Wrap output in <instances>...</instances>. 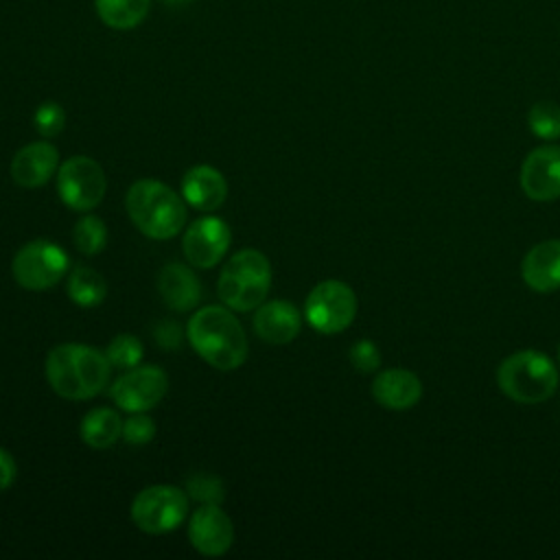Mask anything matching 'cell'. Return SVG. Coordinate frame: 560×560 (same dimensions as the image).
<instances>
[{"mask_svg": "<svg viewBox=\"0 0 560 560\" xmlns=\"http://www.w3.org/2000/svg\"><path fill=\"white\" fill-rule=\"evenodd\" d=\"M155 339L162 348L166 350H175L182 341V328L175 322H160L155 326Z\"/></svg>", "mask_w": 560, "mask_h": 560, "instance_id": "f546056e", "label": "cell"}, {"mask_svg": "<svg viewBox=\"0 0 560 560\" xmlns=\"http://www.w3.org/2000/svg\"><path fill=\"white\" fill-rule=\"evenodd\" d=\"M252 324H254L256 335L262 341L282 346L298 337V332L302 328V315L291 302L271 300V302H262L256 308Z\"/></svg>", "mask_w": 560, "mask_h": 560, "instance_id": "9a60e30c", "label": "cell"}, {"mask_svg": "<svg viewBox=\"0 0 560 560\" xmlns=\"http://www.w3.org/2000/svg\"><path fill=\"white\" fill-rule=\"evenodd\" d=\"M125 206L136 228L155 241L173 238L186 223L184 199L158 179H138L131 184Z\"/></svg>", "mask_w": 560, "mask_h": 560, "instance_id": "3957f363", "label": "cell"}, {"mask_svg": "<svg viewBox=\"0 0 560 560\" xmlns=\"http://www.w3.org/2000/svg\"><path fill=\"white\" fill-rule=\"evenodd\" d=\"M105 354H107V359H109V363H112L114 368L129 370V368H136V365L140 363L144 350H142V343H140L138 337L122 332V335H116V337L107 343Z\"/></svg>", "mask_w": 560, "mask_h": 560, "instance_id": "d4e9b609", "label": "cell"}, {"mask_svg": "<svg viewBox=\"0 0 560 560\" xmlns=\"http://www.w3.org/2000/svg\"><path fill=\"white\" fill-rule=\"evenodd\" d=\"M168 389V376L158 365H136L118 376L109 389L114 402L131 413L155 407Z\"/></svg>", "mask_w": 560, "mask_h": 560, "instance_id": "30bf717a", "label": "cell"}, {"mask_svg": "<svg viewBox=\"0 0 560 560\" xmlns=\"http://www.w3.org/2000/svg\"><path fill=\"white\" fill-rule=\"evenodd\" d=\"M151 0H94L101 22L116 31H129L149 15Z\"/></svg>", "mask_w": 560, "mask_h": 560, "instance_id": "44dd1931", "label": "cell"}, {"mask_svg": "<svg viewBox=\"0 0 560 560\" xmlns=\"http://www.w3.org/2000/svg\"><path fill=\"white\" fill-rule=\"evenodd\" d=\"M192 350L217 370H236L247 359V337L241 322L223 306L199 308L186 326Z\"/></svg>", "mask_w": 560, "mask_h": 560, "instance_id": "7a4b0ae2", "label": "cell"}, {"mask_svg": "<svg viewBox=\"0 0 560 560\" xmlns=\"http://www.w3.org/2000/svg\"><path fill=\"white\" fill-rule=\"evenodd\" d=\"M68 254L52 241H31L18 249L13 258V278L20 287L44 291L55 287L68 271Z\"/></svg>", "mask_w": 560, "mask_h": 560, "instance_id": "52a82bcc", "label": "cell"}, {"mask_svg": "<svg viewBox=\"0 0 560 560\" xmlns=\"http://www.w3.org/2000/svg\"><path fill=\"white\" fill-rule=\"evenodd\" d=\"M521 276L534 291L549 293L560 289V238L534 245L521 262Z\"/></svg>", "mask_w": 560, "mask_h": 560, "instance_id": "2e32d148", "label": "cell"}, {"mask_svg": "<svg viewBox=\"0 0 560 560\" xmlns=\"http://www.w3.org/2000/svg\"><path fill=\"white\" fill-rule=\"evenodd\" d=\"M271 287V265L258 249L236 252L221 269L217 291L225 306L238 313L258 308Z\"/></svg>", "mask_w": 560, "mask_h": 560, "instance_id": "277c9868", "label": "cell"}, {"mask_svg": "<svg viewBox=\"0 0 560 560\" xmlns=\"http://www.w3.org/2000/svg\"><path fill=\"white\" fill-rule=\"evenodd\" d=\"M107 182L101 164L88 155L68 158L57 171L59 199L77 212L96 208L105 195Z\"/></svg>", "mask_w": 560, "mask_h": 560, "instance_id": "9c48e42d", "label": "cell"}, {"mask_svg": "<svg viewBox=\"0 0 560 560\" xmlns=\"http://www.w3.org/2000/svg\"><path fill=\"white\" fill-rule=\"evenodd\" d=\"M15 475H18L15 459L11 457L9 451L0 448V492L7 490L15 481Z\"/></svg>", "mask_w": 560, "mask_h": 560, "instance_id": "4dcf8cb0", "label": "cell"}, {"mask_svg": "<svg viewBox=\"0 0 560 560\" xmlns=\"http://www.w3.org/2000/svg\"><path fill=\"white\" fill-rule=\"evenodd\" d=\"M186 490L199 503H221L223 497H225L223 481L214 475H208V472L192 475L186 483Z\"/></svg>", "mask_w": 560, "mask_h": 560, "instance_id": "484cf974", "label": "cell"}, {"mask_svg": "<svg viewBox=\"0 0 560 560\" xmlns=\"http://www.w3.org/2000/svg\"><path fill=\"white\" fill-rule=\"evenodd\" d=\"M164 2H168V4H182V2H186V0H164Z\"/></svg>", "mask_w": 560, "mask_h": 560, "instance_id": "1f68e13d", "label": "cell"}, {"mask_svg": "<svg viewBox=\"0 0 560 560\" xmlns=\"http://www.w3.org/2000/svg\"><path fill=\"white\" fill-rule=\"evenodd\" d=\"M497 383L514 402L536 405L556 392L558 370L545 354L536 350H518L501 361Z\"/></svg>", "mask_w": 560, "mask_h": 560, "instance_id": "5b68a950", "label": "cell"}, {"mask_svg": "<svg viewBox=\"0 0 560 560\" xmlns=\"http://www.w3.org/2000/svg\"><path fill=\"white\" fill-rule=\"evenodd\" d=\"M122 438L127 444H149L155 438V424L149 416H142V411H138L136 416H129L122 422Z\"/></svg>", "mask_w": 560, "mask_h": 560, "instance_id": "83f0119b", "label": "cell"}, {"mask_svg": "<svg viewBox=\"0 0 560 560\" xmlns=\"http://www.w3.org/2000/svg\"><path fill=\"white\" fill-rule=\"evenodd\" d=\"M372 396L381 407L402 411L413 407L420 400L422 383L413 372L402 368H392L376 374L372 383Z\"/></svg>", "mask_w": 560, "mask_h": 560, "instance_id": "e0dca14e", "label": "cell"}, {"mask_svg": "<svg viewBox=\"0 0 560 560\" xmlns=\"http://www.w3.org/2000/svg\"><path fill=\"white\" fill-rule=\"evenodd\" d=\"M188 540L201 556H223L234 542V525L219 503H201L190 516Z\"/></svg>", "mask_w": 560, "mask_h": 560, "instance_id": "7c38bea8", "label": "cell"}, {"mask_svg": "<svg viewBox=\"0 0 560 560\" xmlns=\"http://www.w3.org/2000/svg\"><path fill=\"white\" fill-rule=\"evenodd\" d=\"M68 295L74 304L90 308L105 300L107 284L98 271H94L90 267H79L72 271L70 280H68Z\"/></svg>", "mask_w": 560, "mask_h": 560, "instance_id": "7402d4cb", "label": "cell"}, {"mask_svg": "<svg viewBox=\"0 0 560 560\" xmlns=\"http://www.w3.org/2000/svg\"><path fill=\"white\" fill-rule=\"evenodd\" d=\"M527 122L534 136L542 140L560 138V107L551 101H538L527 114Z\"/></svg>", "mask_w": 560, "mask_h": 560, "instance_id": "cb8c5ba5", "label": "cell"}, {"mask_svg": "<svg viewBox=\"0 0 560 560\" xmlns=\"http://www.w3.org/2000/svg\"><path fill=\"white\" fill-rule=\"evenodd\" d=\"M558 357H560V348H558Z\"/></svg>", "mask_w": 560, "mask_h": 560, "instance_id": "d6a6232c", "label": "cell"}, {"mask_svg": "<svg viewBox=\"0 0 560 560\" xmlns=\"http://www.w3.org/2000/svg\"><path fill=\"white\" fill-rule=\"evenodd\" d=\"M33 120H35V129L39 131V136L52 138V136H57L63 129L66 114H63V107L59 103L46 101V103H42L37 107Z\"/></svg>", "mask_w": 560, "mask_h": 560, "instance_id": "4316f807", "label": "cell"}, {"mask_svg": "<svg viewBox=\"0 0 560 560\" xmlns=\"http://www.w3.org/2000/svg\"><path fill=\"white\" fill-rule=\"evenodd\" d=\"M79 433L88 446L109 448L122 435V420L114 409L96 407L83 416Z\"/></svg>", "mask_w": 560, "mask_h": 560, "instance_id": "ffe728a7", "label": "cell"}, {"mask_svg": "<svg viewBox=\"0 0 560 560\" xmlns=\"http://www.w3.org/2000/svg\"><path fill=\"white\" fill-rule=\"evenodd\" d=\"M158 291L162 302L173 311H190L199 304L201 284L197 276L182 262H168L158 273Z\"/></svg>", "mask_w": 560, "mask_h": 560, "instance_id": "d6986e66", "label": "cell"}, {"mask_svg": "<svg viewBox=\"0 0 560 560\" xmlns=\"http://www.w3.org/2000/svg\"><path fill=\"white\" fill-rule=\"evenodd\" d=\"M57 168H59V153L46 140L22 147L11 160V177L22 188H37L46 184Z\"/></svg>", "mask_w": 560, "mask_h": 560, "instance_id": "5bb4252c", "label": "cell"}, {"mask_svg": "<svg viewBox=\"0 0 560 560\" xmlns=\"http://www.w3.org/2000/svg\"><path fill=\"white\" fill-rule=\"evenodd\" d=\"M188 512L186 492L171 483L140 490L131 503V521L147 534H166L182 525Z\"/></svg>", "mask_w": 560, "mask_h": 560, "instance_id": "8992f818", "label": "cell"}, {"mask_svg": "<svg viewBox=\"0 0 560 560\" xmlns=\"http://www.w3.org/2000/svg\"><path fill=\"white\" fill-rule=\"evenodd\" d=\"M230 241L232 232L223 219L201 217L190 228H186L182 249L190 265L210 269L225 256Z\"/></svg>", "mask_w": 560, "mask_h": 560, "instance_id": "8fae6325", "label": "cell"}, {"mask_svg": "<svg viewBox=\"0 0 560 560\" xmlns=\"http://www.w3.org/2000/svg\"><path fill=\"white\" fill-rule=\"evenodd\" d=\"M350 363L354 365L357 372H363V374L374 372V370L381 365L378 348H376L372 341H368V339L357 341V343L350 348Z\"/></svg>", "mask_w": 560, "mask_h": 560, "instance_id": "f1b7e54d", "label": "cell"}, {"mask_svg": "<svg viewBox=\"0 0 560 560\" xmlns=\"http://www.w3.org/2000/svg\"><path fill=\"white\" fill-rule=\"evenodd\" d=\"M109 372L107 354L85 343H61L46 357V378L55 394L68 400L96 396L107 385Z\"/></svg>", "mask_w": 560, "mask_h": 560, "instance_id": "6da1fadb", "label": "cell"}, {"mask_svg": "<svg viewBox=\"0 0 560 560\" xmlns=\"http://www.w3.org/2000/svg\"><path fill=\"white\" fill-rule=\"evenodd\" d=\"M182 192L190 208L195 210H217L228 197V184L221 171L199 164L192 166L182 179Z\"/></svg>", "mask_w": 560, "mask_h": 560, "instance_id": "ac0fdd59", "label": "cell"}, {"mask_svg": "<svg viewBox=\"0 0 560 560\" xmlns=\"http://www.w3.org/2000/svg\"><path fill=\"white\" fill-rule=\"evenodd\" d=\"M304 315L317 332H341L357 315V295L341 280H324L308 293Z\"/></svg>", "mask_w": 560, "mask_h": 560, "instance_id": "ba28073f", "label": "cell"}, {"mask_svg": "<svg viewBox=\"0 0 560 560\" xmlns=\"http://www.w3.org/2000/svg\"><path fill=\"white\" fill-rule=\"evenodd\" d=\"M521 188L536 201L560 197V147H538L523 160Z\"/></svg>", "mask_w": 560, "mask_h": 560, "instance_id": "4fadbf2b", "label": "cell"}, {"mask_svg": "<svg viewBox=\"0 0 560 560\" xmlns=\"http://www.w3.org/2000/svg\"><path fill=\"white\" fill-rule=\"evenodd\" d=\"M72 236H74V245L79 252H83L85 256H94L107 243V228H105L103 219H98L94 214H85L83 219L77 221Z\"/></svg>", "mask_w": 560, "mask_h": 560, "instance_id": "603a6c76", "label": "cell"}]
</instances>
